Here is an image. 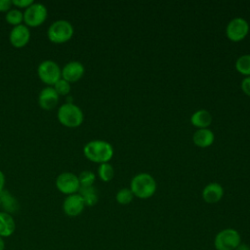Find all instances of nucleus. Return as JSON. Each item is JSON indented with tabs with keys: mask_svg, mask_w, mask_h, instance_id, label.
Here are the masks:
<instances>
[{
	"mask_svg": "<svg viewBox=\"0 0 250 250\" xmlns=\"http://www.w3.org/2000/svg\"><path fill=\"white\" fill-rule=\"evenodd\" d=\"M83 152L87 159L101 164L108 162L111 159L113 147L106 141L93 140L84 146Z\"/></svg>",
	"mask_w": 250,
	"mask_h": 250,
	"instance_id": "obj_1",
	"label": "nucleus"
},
{
	"mask_svg": "<svg viewBox=\"0 0 250 250\" xmlns=\"http://www.w3.org/2000/svg\"><path fill=\"white\" fill-rule=\"evenodd\" d=\"M130 188L134 196L146 199L154 194L156 190V182L150 174L142 172L133 177Z\"/></svg>",
	"mask_w": 250,
	"mask_h": 250,
	"instance_id": "obj_2",
	"label": "nucleus"
},
{
	"mask_svg": "<svg viewBox=\"0 0 250 250\" xmlns=\"http://www.w3.org/2000/svg\"><path fill=\"white\" fill-rule=\"evenodd\" d=\"M58 119L63 126L75 128L82 124L84 114L78 105L72 103H65L58 109Z\"/></svg>",
	"mask_w": 250,
	"mask_h": 250,
	"instance_id": "obj_3",
	"label": "nucleus"
},
{
	"mask_svg": "<svg viewBox=\"0 0 250 250\" xmlns=\"http://www.w3.org/2000/svg\"><path fill=\"white\" fill-rule=\"evenodd\" d=\"M73 32V26L68 21L58 20L49 26L47 36L54 43H64L72 37Z\"/></svg>",
	"mask_w": 250,
	"mask_h": 250,
	"instance_id": "obj_4",
	"label": "nucleus"
},
{
	"mask_svg": "<svg viewBox=\"0 0 250 250\" xmlns=\"http://www.w3.org/2000/svg\"><path fill=\"white\" fill-rule=\"evenodd\" d=\"M241 243V236L234 229H224L220 230L214 238L216 250H234Z\"/></svg>",
	"mask_w": 250,
	"mask_h": 250,
	"instance_id": "obj_5",
	"label": "nucleus"
},
{
	"mask_svg": "<svg viewBox=\"0 0 250 250\" xmlns=\"http://www.w3.org/2000/svg\"><path fill=\"white\" fill-rule=\"evenodd\" d=\"M37 73L42 82L49 86H54L62 78V69L59 64L52 60H45L40 62Z\"/></svg>",
	"mask_w": 250,
	"mask_h": 250,
	"instance_id": "obj_6",
	"label": "nucleus"
},
{
	"mask_svg": "<svg viewBox=\"0 0 250 250\" xmlns=\"http://www.w3.org/2000/svg\"><path fill=\"white\" fill-rule=\"evenodd\" d=\"M47 8L41 3H32L23 13V21L27 26H38L42 24L47 18Z\"/></svg>",
	"mask_w": 250,
	"mask_h": 250,
	"instance_id": "obj_7",
	"label": "nucleus"
},
{
	"mask_svg": "<svg viewBox=\"0 0 250 250\" xmlns=\"http://www.w3.org/2000/svg\"><path fill=\"white\" fill-rule=\"evenodd\" d=\"M248 31L249 23L241 17H236L230 20L226 28V34L231 41L242 40L248 34Z\"/></svg>",
	"mask_w": 250,
	"mask_h": 250,
	"instance_id": "obj_8",
	"label": "nucleus"
},
{
	"mask_svg": "<svg viewBox=\"0 0 250 250\" xmlns=\"http://www.w3.org/2000/svg\"><path fill=\"white\" fill-rule=\"evenodd\" d=\"M56 187L64 194L76 193L80 188L78 176L71 172H62L56 179Z\"/></svg>",
	"mask_w": 250,
	"mask_h": 250,
	"instance_id": "obj_9",
	"label": "nucleus"
},
{
	"mask_svg": "<svg viewBox=\"0 0 250 250\" xmlns=\"http://www.w3.org/2000/svg\"><path fill=\"white\" fill-rule=\"evenodd\" d=\"M85 208L83 198L79 193H73L67 195L62 203V209L65 215L68 217H76L80 215Z\"/></svg>",
	"mask_w": 250,
	"mask_h": 250,
	"instance_id": "obj_10",
	"label": "nucleus"
},
{
	"mask_svg": "<svg viewBox=\"0 0 250 250\" xmlns=\"http://www.w3.org/2000/svg\"><path fill=\"white\" fill-rule=\"evenodd\" d=\"M9 39L11 44L16 48H22L30 39V31L25 24H19L12 28Z\"/></svg>",
	"mask_w": 250,
	"mask_h": 250,
	"instance_id": "obj_11",
	"label": "nucleus"
},
{
	"mask_svg": "<svg viewBox=\"0 0 250 250\" xmlns=\"http://www.w3.org/2000/svg\"><path fill=\"white\" fill-rule=\"evenodd\" d=\"M85 68L82 62L78 61L68 62L62 69V78L67 82H76L84 74Z\"/></svg>",
	"mask_w": 250,
	"mask_h": 250,
	"instance_id": "obj_12",
	"label": "nucleus"
},
{
	"mask_svg": "<svg viewBox=\"0 0 250 250\" xmlns=\"http://www.w3.org/2000/svg\"><path fill=\"white\" fill-rule=\"evenodd\" d=\"M59 94L52 86H47L41 90L38 96L39 105L46 110L53 109L59 103Z\"/></svg>",
	"mask_w": 250,
	"mask_h": 250,
	"instance_id": "obj_13",
	"label": "nucleus"
},
{
	"mask_svg": "<svg viewBox=\"0 0 250 250\" xmlns=\"http://www.w3.org/2000/svg\"><path fill=\"white\" fill-rule=\"evenodd\" d=\"M224 195V188L218 183H210L204 187L202 190V197L207 203H217Z\"/></svg>",
	"mask_w": 250,
	"mask_h": 250,
	"instance_id": "obj_14",
	"label": "nucleus"
},
{
	"mask_svg": "<svg viewBox=\"0 0 250 250\" xmlns=\"http://www.w3.org/2000/svg\"><path fill=\"white\" fill-rule=\"evenodd\" d=\"M16 230V222L13 216L7 212H0V236L9 237Z\"/></svg>",
	"mask_w": 250,
	"mask_h": 250,
	"instance_id": "obj_15",
	"label": "nucleus"
},
{
	"mask_svg": "<svg viewBox=\"0 0 250 250\" xmlns=\"http://www.w3.org/2000/svg\"><path fill=\"white\" fill-rule=\"evenodd\" d=\"M214 133L208 128L197 129L192 136L193 143L200 147H207L211 146L214 142Z\"/></svg>",
	"mask_w": 250,
	"mask_h": 250,
	"instance_id": "obj_16",
	"label": "nucleus"
},
{
	"mask_svg": "<svg viewBox=\"0 0 250 250\" xmlns=\"http://www.w3.org/2000/svg\"><path fill=\"white\" fill-rule=\"evenodd\" d=\"M190 121L198 129L208 128L212 122V115L206 109H198L191 114Z\"/></svg>",
	"mask_w": 250,
	"mask_h": 250,
	"instance_id": "obj_17",
	"label": "nucleus"
},
{
	"mask_svg": "<svg viewBox=\"0 0 250 250\" xmlns=\"http://www.w3.org/2000/svg\"><path fill=\"white\" fill-rule=\"evenodd\" d=\"M78 191L84 200L85 206H94L98 202V193L94 186L80 187Z\"/></svg>",
	"mask_w": 250,
	"mask_h": 250,
	"instance_id": "obj_18",
	"label": "nucleus"
},
{
	"mask_svg": "<svg viewBox=\"0 0 250 250\" xmlns=\"http://www.w3.org/2000/svg\"><path fill=\"white\" fill-rule=\"evenodd\" d=\"M0 203L4 209V212L11 213L15 212L18 209V203L17 200L7 191H2L0 193Z\"/></svg>",
	"mask_w": 250,
	"mask_h": 250,
	"instance_id": "obj_19",
	"label": "nucleus"
},
{
	"mask_svg": "<svg viewBox=\"0 0 250 250\" xmlns=\"http://www.w3.org/2000/svg\"><path fill=\"white\" fill-rule=\"evenodd\" d=\"M235 68L241 74L250 76V54H244L238 57L235 62Z\"/></svg>",
	"mask_w": 250,
	"mask_h": 250,
	"instance_id": "obj_20",
	"label": "nucleus"
},
{
	"mask_svg": "<svg viewBox=\"0 0 250 250\" xmlns=\"http://www.w3.org/2000/svg\"><path fill=\"white\" fill-rule=\"evenodd\" d=\"M98 174L104 182H109L114 176V169L108 162L101 163L98 167Z\"/></svg>",
	"mask_w": 250,
	"mask_h": 250,
	"instance_id": "obj_21",
	"label": "nucleus"
},
{
	"mask_svg": "<svg viewBox=\"0 0 250 250\" xmlns=\"http://www.w3.org/2000/svg\"><path fill=\"white\" fill-rule=\"evenodd\" d=\"M5 20L8 23L16 26L21 24L23 21V13L19 9H11L7 12L5 16Z\"/></svg>",
	"mask_w": 250,
	"mask_h": 250,
	"instance_id": "obj_22",
	"label": "nucleus"
},
{
	"mask_svg": "<svg viewBox=\"0 0 250 250\" xmlns=\"http://www.w3.org/2000/svg\"><path fill=\"white\" fill-rule=\"evenodd\" d=\"M115 198H116V201L119 204L125 205V204H129L133 200L134 194H133L131 188H121L117 191V193L115 195Z\"/></svg>",
	"mask_w": 250,
	"mask_h": 250,
	"instance_id": "obj_23",
	"label": "nucleus"
},
{
	"mask_svg": "<svg viewBox=\"0 0 250 250\" xmlns=\"http://www.w3.org/2000/svg\"><path fill=\"white\" fill-rule=\"evenodd\" d=\"M78 180H79L80 187H91L95 183L96 176L92 171L84 170L79 174Z\"/></svg>",
	"mask_w": 250,
	"mask_h": 250,
	"instance_id": "obj_24",
	"label": "nucleus"
},
{
	"mask_svg": "<svg viewBox=\"0 0 250 250\" xmlns=\"http://www.w3.org/2000/svg\"><path fill=\"white\" fill-rule=\"evenodd\" d=\"M54 89L57 91V93L62 96H65L70 92V83L67 82L66 80L61 78L60 80H58L56 82V84L54 85Z\"/></svg>",
	"mask_w": 250,
	"mask_h": 250,
	"instance_id": "obj_25",
	"label": "nucleus"
},
{
	"mask_svg": "<svg viewBox=\"0 0 250 250\" xmlns=\"http://www.w3.org/2000/svg\"><path fill=\"white\" fill-rule=\"evenodd\" d=\"M13 5L18 8H27L33 3V0H12Z\"/></svg>",
	"mask_w": 250,
	"mask_h": 250,
	"instance_id": "obj_26",
	"label": "nucleus"
},
{
	"mask_svg": "<svg viewBox=\"0 0 250 250\" xmlns=\"http://www.w3.org/2000/svg\"><path fill=\"white\" fill-rule=\"evenodd\" d=\"M241 89L246 95L250 96V76H246L245 78L242 79Z\"/></svg>",
	"mask_w": 250,
	"mask_h": 250,
	"instance_id": "obj_27",
	"label": "nucleus"
},
{
	"mask_svg": "<svg viewBox=\"0 0 250 250\" xmlns=\"http://www.w3.org/2000/svg\"><path fill=\"white\" fill-rule=\"evenodd\" d=\"M12 0H0V11L8 12L12 8Z\"/></svg>",
	"mask_w": 250,
	"mask_h": 250,
	"instance_id": "obj_28",
	"label": "nucleus"
},
{
	"mask_svg": "<svg viewBox=\"0 0 250 250\" xmlns=\"http://www.w3.org/2000/svg\"><path fill=\"white\" fill-rule=\"evenodd\" d=\"M4 186H5V176L3 172L0 170V193L3 191Z\"/></svg>",
	"mask_w": 250,
	"mask_h": 250,
	"instance_id": "obj_29",
	"label": "nucleus"
},
{
	"mask_svg": "<svg viewBox=\"0 0 250 250\" xmlns=\"http://www.w3.org/2000/svg\"><path fill=\"white\" fill-rule=\"evenodd\" d=\"M234 250H250V246L244 243H240Z\"/></svg>",
	"mask_w": 250,
	"mask_h": 250,
	"instance_id": "obj_30",
	"label": "nucleus"
},
{
	"mask_svg": "<svg viewBox=\"0 0 250 250\" xmlns=\"http://www.w3.org/2000/svg\"><path fill=\"white\" fill-rule=\"evenodd\" d=\"M4 249H5V241L3 237L0 236V250H4Z\"/></svg>",
	"mask_w": 250,
	"mask_h": 250,
	"instance_id": "obj_31",
	"label": "nucleus"
}]
</instances>
